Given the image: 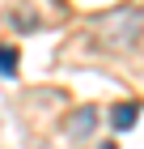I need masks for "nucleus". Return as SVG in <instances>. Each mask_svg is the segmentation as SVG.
I'll return each mask as SVG.
<instances>
[{
  "mask_svg": "<svg viewBox=\"0 0 144 149\" xmlns=\"http://www.w3.org/2000/svg\"><path fill=\"white\" fill-rule=\"evenodd\" d=\"M93 43H98L102 51H119V56L144 47V9L123 4V9L102 13L98 22H93Z\"/></svg>",
  "mask_w": 144,
  "mask_h": 149,
  "instance_id": "1",
  "label": "nucleus"
},
{
  "mask_svg": "<svg viewBox=\"0 0 144 149\" xmlns=\"http://www.w3.org/2000/svg\"><path fill=\"white\" fill-rule=\"evenodd\" d=\"M64 132L72 145H81V141H89L93 132H98V107H76V111L64 115Z\"/></svg>",
  "mask_w": 144,
  "mask_h": 149,
  "instance_id": "2",
  "label": "nucleus"
},
{
  "mask_svg": "<svg viewBox=\"0 0 144 149\" xmlns=\"http://www.w3.org/2000/svg\"><path fill=\"white\" fill-rule=\"evenodd\" d=\"M136 119H140V107H136V102H119V107L110 111L114 132H132V128H136Z\"/></svg>",
  "mask_w": 144,
  "mask_h": 149,
  "instance_id": "3",
  "label": "nucleus"
},
{
  "mask_svg": "<svg viewBox=\"0 0 144 149\" xmlns=\"http://www.w3.org/2000/svg\"><path fill=\"white\" fill-rule=\"evenodd\" d=\"M17 72V47H0V77Z\"/></svg>",
  "mask_w": 144,
  "mask_h": 149,
  "instance_id": "4",
  "label": "nucleus"
},
{
  "mask_svg": "<svg viewBox=\"0 0 144 149\" xmlns=\"http://www.w3.org/2000/svg\"><path fill=\"white\" fill-rule=\"evenodd\" d=\"M98 149H119V145H114V141H106V145H98Z\"/></svg>",
  "mask_w": 144,
  "mask_h": 149,
  "instance_id": "5",
  "label": "nucleus"
}]
</instances>
